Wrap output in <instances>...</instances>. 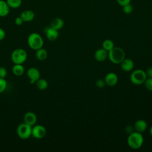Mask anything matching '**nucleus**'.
I'll use <instances>...</instances> for the list:
<instances>
[{"instance_id": "393cba45", "label": "nucleus", "mask_w": 152, "mask_h": 152, "mask_svg": "<svg viewBox=\"0 0 152 152\" xmlns=\"http://www.w3.org/2000/svg\"><path fill=\"white\" fill-rule=\"evenodd\" d=\"M145 87L150 91H152V78H147L145 82L144 83Z\"/></svg>"}, {"instance_id": "ddd939ff", "label": "nucleus", "mask_w": 152, "mask_h": 152, "mask_svg": "<svg viewBox=\"0 0 152 152\" xmlns=\"http://www.w3.org/2000/svg\"><path fill=\"white\" fill-rule=\"evenodd\" d=\"M120 64L121 69L125 72H129L132 71L134 66L133 61L129 58H125Z\"/></svg>"}, {"instance_id": "bb28decb", "label": "nucleus", "mask_w": 152, "mask_h": 152, "mask_svg": "<svg viewBox=\"0 0 152 152\" xmlns=\"http://www.w3.org/2000/svg\"><path fill=\"white\" fill-rule=\"evenodd\" d=\"M7 75V69L4 66H0V78H5Z\"/></svg>"}, {"instance_id": "473e14b6", "label": "nucleus", "mask_w": 152, "mask_h": 152, "mask_svg": "<svg viewBox=\"0 0 152 152\" xmlns=\"http://www.w3.org/2000/svg\"><path fill=\"white\" fill-rule=\"evenodd\" d=\"M150 134L151 136L152 137V125L151 126V127H150Z\"/></svg>"}, {"instance_id": "5701e85b", "label": "nucleus", "mask_w": 152, "mask_h": 152, "mask_svg": "<svg viewBox=\"0 0 152 152\" xmlns=\"http://www.w3.org/2000/svg\"><path fill=\"white\" fill-rule=\"evenodd\" d=\"M122 7V10H123V12L126 14H129L131 13H132L133 12V10H134V7L133 6L130 4H128L127 5H125Z\"/></svg>"}, {"instance_id": "6ab92c4d", "label": "nucleus", "mask_w": 152, "mask_h": 152, "mask_svg": "<svg viewBox=\"0 0 152 152\" xmlns=\"http://www.w3.org/2000/svg\"><path fill=\"white\" fill-rule=\"evenodd\" d=\"M12 72L15 76H21L24 72V68L23 64H14L12 68Z\"/></svg>"}, {"instance_id": "a211bd4d", "label": "nucleus", "mask_w": 152, "mask_h": 152, "mask_svg": "<svg viewBox=\"0 0 152 152\" xmlns=\"http://www.w3.org/2000/svg\"><path fill=\"white\" fill-rule=\"evenodd\" d=\"M48 55V53L47 50L43 48H41L36 50L35 56L36 59L39 61H44L47 58Z\"/></svg>"}, {"instance_id": "f3484780", "label": "nucleus", "mask_w": 152, "mask_h": 152, "mask_svg": "<svg viewBox=\"0 0 152 152\" xmlns=\"http://www.w3.org/2000/svg\"><path fill=\"white\" fill-rule=\"evenodd\" d=\"M10 7L7 2L4 0H0V17H4L7 16L10 13Z\"/></svg>"}, {"instance_id": "423d86ee", "label": "nucleus", "mask_w": 152, "mask_h": 152, "mask_svg": "<svg viewBox=\"0 0 152 152\" xmlns=\"http://www.w3.org/2000/svg\"><path fill=\"white\" fill-rule=\"evenodd\" d=\"M32 126L26 123L20 124L17 128V134L22 140H27L31 136Z\"/></svg>"}, {"instance_id": "cd10ccee", "label": "nucleus", "mask_w": 152, "mask_h": 152, "mask_svg": "<svg viewBox=\"0 0 152 152\" xmlns=\"http://www.w3.org/2000/svg\"><path fill=\"white\" fill-rule=\"evenodd\" d=\"M116 1L118 2V4L120 6L123 7V6H124L125 5L130 4L131 0H116Z\"/></svg>"}, {"instance_id": "2f4dec72", "label": "nucleus", "mask_w": 152, "mask_h": 152, "mask_svg": "<svg viewBox=\"0 0 152 152\" xmlns=\"http://www.w3.org/2000/svg\"><path fill=\"white\" fill-rule=\"evenodd\" d=\"M145 73L147 74V76L148 78H152V66L149 67L147 71H145Z\"/></svg>"}, {"instance_id": "20e7f679", "label": "nucleus", "mask_w": 152, "mask_h": 152, "mask_svg": "<svg viewBox=\"0 0 152 152\" xmlns=\"http://www.w3.org/2000/svg\"><path fill=\"white\" fill-rule=\"evenodd\" d=\"M11 58L14 64H23L27 59V53L22 48L15 49L12 51Z\"/></svg>"}, {"instance_id": "7c9ffc66", "label": "nucleus", "mask_w": 152, "mask_h": 152, "mask_svg": "<svg viewBox=\"0 0 152 152\" xmlns=\"http://www.w3.org/2000/svg\"><path fill=\"white\" fill-rule=\"evenodd\" d=\"M5 37V30L0 27V41L4 39Z\"/></svg>"}, {"instance_id": "c756f323", "label": "nucleus", "mask_w": 152, "mask_h": 152, "mask_svg": "<svg viewBox=\"0 0 152 152\" xmlns=\"http://www.w3.org/2000/svg\"><path fill=\"white\" fill-rule=\"evenodd\" d=\"M134 126H131V125H128V126H126V128H125V131H126L128 134H129L130 133H131V132H132L133 131H134Z\"/></svg>"}, {"instance_id": "dca6fc26", "label": "nucleus", "mask_w": 152, "mask_h": 152, "mask_svg": "<svg viewBox=\"0 0 152 152\" xmlns=\"http://www.w3.org/2000/svg\"><path fill=\"white\" fill-rule=\"evenodd\" d=\"M64 20L62 18L59 17L53 18L50 23V26L57 30H61L64 27Z\"/></svg>"}, {"instance_id": "6e6552de", "label": "nucleus", "mask_w": 152, "mask_h": 152, "mask_svg": "<svg viewBox=\"0 0 152 152\" xmlns=\"http://www.w3.org/2000/svg\"><path fill=\"white\" fill-rule=\"evenodd\" d=\"M27 75L31 84H34L40 78V73L39 70L35 67H30L27 71Z\"/></svg>"}, {"instance_id": "2eb2a0df", "label": "nucleus", "mask_w": 152, "mask_h": 152, "mask_svg": "<svg viewBox=\"0 0 152 152\" xmlns=\"http://www.w3.org/2000/svg\"><path fill=\"white\" fill-rule=\"evenodd\" d=\"M20 16L24 22H30L34 20L35 15L33 11L26 10L22 11Z\"/></svg>"}, {"instance_id": "f8f14e48", "label": "nucleus", "mask_w": 152, "mask_h": 152, "mask_svg": "<svg viewBox=\"0 0 152 152\" xmlns=\"http://www.w3.org/2000/svg\"><path fill=\"white\" fill-rule=\"evenodd\" d=\"M94 58L98 62H103L108 58V52L103 48L97 49L94 53Z\"/></svg>"}, {"instance_id": "7ed1b4c3", "label": "nucleus", "mask_w": 152, "mask_h": 152, "mask_svg": "<svg viewBox=\"0 0 152 152\" xmlns=\"http://www.w3.org/2000/svg\"><path fill=\"white\" fill-rule=\"evenodd\" d=\"M27 43L31 49L36 50L43 48L44 41L42 37L39 34L32 33L28 36Z\"/></svg>"}, {"instance_id": "0eeeda50", "label": "nucleus", "mask_w": 152, "mask_h": 152, "mask_svg": "<svg viewBox=\"0 0 152 152\" xmlns=\"http://www.w3.org/2000/svg\"><path fill=\"white\" fill-rule=\"evenodd\" d=\"M46 134V129L45 126L41 125H33L32 126L31 136L36 139L43 138Z\"/></svg>"}, {"instance_id": "9b49d317", "label": "nucleus", "mask_w": 152, "mask_h": 152, "mask_svg": "<svg viewBox=\"0 0 152 152\" xmlns=\"http://www.w3.org/2000/svg\"><path fill=\"white\" fill-rule=\"evenodd\" d=\"M23 120L24 123L33 126L37 122V116L34 112H28L24 115Z\"/></svg>"}, {"instance_id": "1a4fd4ad", "label": "nucleus", "mask_w": 152, "mask_h": 152, "mask_svg": "<svg viewBox=\"0 0 152 152\" xmlns=\"http://www.w3.org/2000/svg\"><path fill=\"white\" fill-rule=\"evenodd\" d=\"M46 38L50 41H53L57 39L59 36L58 30L54 29L49 26H46L43 29Z\"/></svg>"}, {"instance_id": "c85d7f7f", "label": "nucleus", "mask_w": 152, "mask_h": 152, "mask_svg": "<svg viewBox=\"0 0 152 152\" xmlns=\"http://www.w3.org/2000/svg\"><path fill=\"white\" fill-rule=\"evenodd\" d=\"M14 22H15V24L17 25V26H21V25H22L23 23H24L23 19L20 17V16L16 17V18H15Z\"/></svg>"}, {"instance_id": "9d476101", "label": "nucleus", "mask_w": 152, "mask_h": 152, "mask_svg": "<svg viewBox=\"0 0 152 152\" xmlns=\"http://www.w3.org/2000/svg\"><path fill=\"white\" fill-rule=\"evenodd\" d=\"M104 80L106 85L109 87H113L117 84L118 81V77L115 73L109 72L106 75Z\"/></svg>"}, {"instance_id": "4be33fe9", "label": "nucleus", "mask_w": 152, "mask_h": 152, "mask_svg": "<svg viewBox=\"0 0 152 152\" xmlns=\"http://www.w3.org/2000/svg\"><path fill=\"white\" fill-rule=\"evenodd\" d=\"M114 46L113 42L110 39H106L102 43V48L107 52L113 48Z\"/></svg>"}, {"instance_id": "a878e982", "label": "nucleus", "mask_w": 152, "mask_h": 152, "mask_svg": "<svg viewBox=\"0 0 152 152\" xmlns=\"http://www.w3.org/2000/svg\"><path fill=\"white\" fill-rule=\"evenodd\" d=\"M106 85L105 81L104 80L102 79H98L96 81V86L97 87L99 88H103Z\"/></svg>"}, {"instance_id": "b1692460", "label": "nucleus", "mask_w": 152, "mask_h": 152, "mask_svg": "<svg viewBox=\"0 0 152 152\" xmlns=\"http://www.w3.org/2000/svg\"><path fill=\"white\" fill-rule=\"evenodd\" d=\"M7 86V82L5 78H0V93H3Z\"/></svg>"}, {"instance_id": "4468645a", "label": "nucleus", "mask_w": 152, "mask_h": 152, "mask_svg": "<svg viewBox=\"0 0 152 152\" xmlns=\"http://www.w3.org/2000/svg\"><path fill=\"white\" fill-rule=\"evenodd\" d=\"M133 126L135 131L142 133L147 129V124L143 119H138L134 123Z\"/></svg>"}, {"instance_id": "412c9836", "label": "nucleus", "mask_w": 152, "mask_h": 152, "mask_svg": "<svg viewBox=\"0 0 152 152\" xmlns=\"http://www.w3.org/2000/svg\"><path fill=\"white\" fill-rule=\"evenodd\" d=\"M6 2L10 8L13 9L19 8L22 4V0H7Z\"/></svg>"}, {"instance_id": "aec40b11", "label": "nucleus", "mask_w": 152, "mask_h": 152, "mask_svg": "<svg viewBox=\"0 0 152 152\" xmlns=\"http://www.w3.org/2000/svg\"><path fill=\"white\" fill-rule=\"evenodd\" d=\"M36 87L40 90H45L48 87V82L44 78H39L35 83Z\"/></svg>"}, {"instance_id": "39448f33", "label": "nucleus", "mask_w": 152, "mask_h": 152, "mask_svg": "<svg viewBox=\"0 0 152 152\" xmlns=\"http://www.w3.org/2000/svg\"><path fill=\"white\" fill-rule=\"evenodd\" d=\"M147 76L144 71L141 69H137L133 71L130 75V81L135 85H140L144 84Z\"/></svg>"}, {"instance_id": "f257e3e1", "label": "nucleus", "mask_w": 152, "mask_h": 152, "mask_svg": "<svg viewBox=\"0 0 152 152\" xmlns=\"http://www.w3.org/2000/svg\"><path fill=\"white\" fill-rule=\"evenodd\" d=\"M144 142V137L141 133L133 131L128 135L127 143L129 147L134 150H137L141 147Z\"/></svg>"}, {"instance_id": "f03ea898", "label": "nucleus", "mask_w": 152, "mask_h": 152, "mask_svg": "<svg viewBox=\"0 0 152 152\" xmlns=\"http://www.w3.org/2000/svg\"><path fill=\"white\" fill-rule=\"evenodd\" d=\"M108 58L115 64H119L125 58V52L120 47H115L108 52Z\"/></svg>"}]
</instances>
